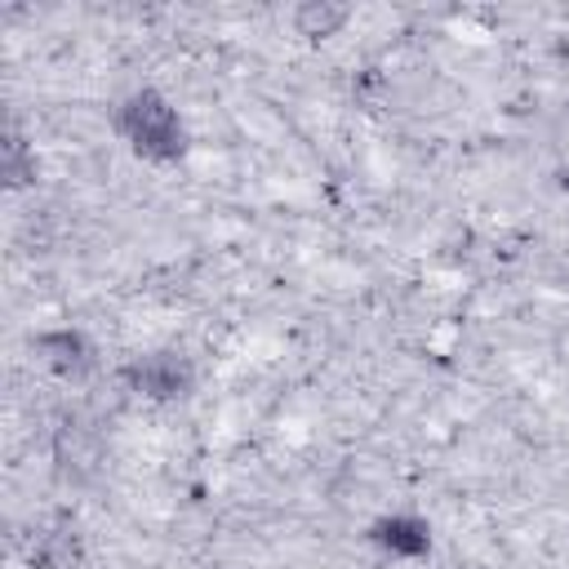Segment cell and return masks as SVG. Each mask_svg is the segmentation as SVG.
<instances>
[{
    "instance_id": "cell-1",
    "label": "cell",
    "mask_w": 569,
    "mask_h": 569,
    "mask_svg": "<svg viewBox=\"0 0 569 569\" xmlns=\"http://www.w3.org/2000/svg\"><path fill=\"white\" fill-rule=\"evenodd\" d=\"M120 129L129 133V142L138 151H147L156 160H169V156L182 151V124H178L173 107L164 98H156V93L129 98L124 111H120Z\"/></svg>"
},
{
    "instance_id": "cell-2",
    "label": "cell",
    "mask_w": 569,
    "mask_h": 569,
    "mask_svg": "<svg viewBox=\"0 0 569 569\" xmlns=\"http://www.w3.org/2000/svg\"><path fill=\"white\" fill-rule=\"evenodd\" d=\"M133 378H138V387L151 391V396H173V391L187 387V369H182L178 360H169V356H156V360L138 365Z\"/></svg>"
},
{
    "instance_id": "cell-3",
    "label": "cell",
    "mask_w": 569,
    "mask_h": 569,
    "mask_svg": "<svg viewBox=\"0 0 569 569\" xmlns=\"http://www.w3.org/2000/svg\"><path fill=\"white\" fill-rule=\"evenodd\" d=\"M373 533H378L382 547H391V551H400V556H422V551H427V529H422L418 520H409V516L382 520Z\"/></svg>"
},
{
    "instance_id": "cell-4",
    "label": "cell",
    "mask_w": 569,
    "mask_h": 569,
    "mask_svg": "<svg viewBox=\"0 0 569 569\" xmlns=\"http://www.w3.org/2000/svg\"><path fill=\"white\" fill-rule=\"evenodd\" d=\"M342 18H347L342 9H316V4H311V9H302V13H298V27H302L307 36H329Z\"/></svg>"
}]
</instances>
